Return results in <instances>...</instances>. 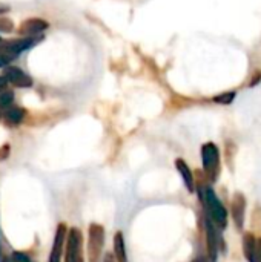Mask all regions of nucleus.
I'll use <instances>...</instances> for the list:
<instances>
[{
    "mask_svg": "<svg viewBox=\"0 0 261 262\" xmlns=\"http://www.w3.org/2000/svg\"><path fill=\"white\" fill-rule=\"evenodd\" d=\"M205 204H206L208 213L212 218L214 224H217L220 227H225L226 220H228V212H226V209L223 207L222 201L217 198V195L214 193L212 189H206V192H205Z\"/></svg>",
    "mask_w": 261,
    "mask_h": 262,
    "instance_id": "1",
    "label": "nucleus"
},
{
    "mask_svg": "<svg viewBox=\"0 0 261 262\" xmlns=\"http://www.w3.org/2000/svg\"><path fill=\"white\" fill-rule=\"evenodd\" d=\"M202 158H203V169L208 173V177L215 181L218 175V164H220V154L215 144L206 143L202 147Z\"/></svg>",
    "mask_w": 261,
    "mask_h": 262,
    "instance_id": "2",
    "label": "nucleus"
},
{
    "mask_svg": "<svg viewBox=\"0 0 261 262\" xmlns=\"http://www.w3.org/2000/svg\"><path fill=\"white\" fill-rule=\"evenodd\" d=\"M103 236H105L103 229L97 224H92L89 229V259L91 262L98 261V256L103 247Z\"/></svg>",
    "mask_w": 261,
    "mask_h": 262,
    "instance_id": "3",
    "label": "nucleus"
},
{
    "mask_svg": "<svg viewBox=\"0 0 261 262\" xmlns=\"http://www.w3.org/2000/svg\"><path fill=\"white\" fill-rule=\"evenodd\" d=\"M82 235L78 229H71L68 236V250H66V262L82 261Z\"/></svg>",
    "mask_w": 261,
    "mask_h": 262,
    "instance_id": "4",
    "label": "nucleus"
},
{
    "mask_svg": "<svg viewBox=\"0 0 261 262\" xmlns=\"http://www.w3.org/2000/svg\"><path fill=\"white\" fill-rule=\"evenodd\" d=\"M6 81L12 83L17 88H29L32 86V80L29 75H26L22 69L15 68V66H8L5 68V75Z\"/></svg>",
    "mask_w": 261,
    "mask_h": 262,
    "instance_id": "5",
    "label": "nucleus"
},
{
    "mask_svg": "<svg viewBox=\"0 0 261 262\" xmlns=\"http://www.w3.org/2000/svg\"><path fill=\"white\" fill-rule=\"evenodd\" d=\"M206 241H208V250H209V258L211 262L217 261L218 256V246H220V235L209 220H206Z\"/></svg>",
    "mask_w": 261,
    "mask_h": 262,
    "instance_id": "6",
    "label": "nucleus"
},
{
    "mask_svg": "<svg viewBox=\"0 0 261 262\" xmlns=\"http://www.w3.org/2000/svg\"><path fill=\"white\" fill-rule=\"evenodd\" d=\"M245 210H246L245 195L237 192L232 198V218H234L237 229H242L245 224Z\"/></svg>",
    "mask_w": 261,
    "mask_h": 262,
    "instance_id": "7",
    "label": "nucleus"
},
{
    "mask_svg": "<svg viewBox=\"0 0 261 262\" xmlns=\"http://www.w3.org/2000/svg\"><path fill=\"white\" fill-rule=\"evenodd\" d=\"M48 28V23L40 18H31L22 23L18 32L22 37H35Z\"/></svg>",
    "mask_w": 261,
    "mask_h": 262,
    "instance_id": "8",
    "label": "nucleus"
},
{
    "mask_svg": "<svg viewBox=\"0 0 261 262\" xmlns=\"http://www.w3.org/2000/svg\"><path fill=\"white\" fill-rule=\"evenodd\" d=\"M65 235H66V227L65 224H60L55 233V239H54V247L49 256V262H60L62 256V250H63V241H65Z\"/></svg>",
    "mask_w": 261,
    "mask_h": 262,
    "instance_id": "9",
    "label": "nucleus"
},
{
    "mask_svg": "<svg viewBox=\"0 0 261 262\" xmlns=\"http://www.w3.org/2000/svg\"><path fill=\"white\" fill-rule=\"evenodd\" d=\"M243 247H245V255H246V258L249 259V262H260L257 241H255V236H254L252 233H245Z\"/></svg>",
    "mask_w": 261,
    "mask_h": 262,
    "instance_id": "10",
    "label": "nucleus"
},
{
    "mask_svg": "<svg viewBox=\"0 0 261 262\" xmlns=\"http://www.w3.org/2000/svg\"><path fill=\"white\" fill-rule=\"evenodd\" d=\"M175 164H177V169H178L180 175L183 177V181H185L188 190H189V192H194V177H192L191 169L188 167V164H186L183 160H177Z\"/></svg>",
    "mask_w": 261,
    "mask_h": 262,
    "instance_id": "11",
    "label": "nucleus"
},
{
    "mask_svg": "<svg viewBox=\"0 0 261 262\" xmlns=\"http://www.w3.org/2000/svg\"><path fill=\"white\" fill-rule=\"evenodd\" d=\"M114 249H115V258H117V261L128 262V258H126V247H125V238H123V235L120 232L115 233Z\"/></svg>",
    "mask_w": 261,
    "mask_h": 262,
    "instance_id": "12",
    "label": "nucleus"
},
{
    "mask_svg": "<svg viewBox=\"0 0 261 262\" xmlns=\"http://www.w3.org/2000/svg\"><path fill=\"white\" fill-rule=\"evenodd\" d=\"M25 118V111L22 107H9L6 112H5V120L9 123V124H18L22 120Z\"/></svg>",
    "mask_w": 261,
    "mask_h": 262,
    "instance_id": "13",
    "label": "nucleus"
},
{
    "mask_svg": "<svg viewBox=\"0 0 261 262\" xmlns=\"http://www.w3.org/2000/svg\"><path fill=\"white\" fill-rule=\"evenodd\" d=\"M234 97H235V92H225V94L215 97L214 100H215V103H220V104H229L234 100Z\"/></svg>",
    "mask_w": 261,
    "mask_h": 262,
    "instance_id": "14",
    "label": "nucleus"
},
{
    "mask_svg": "<svg viewBox=\"0 0 261 262\" xmlns=\"http://www.w3.org/2000/svg\"><path fill=\"white\" fill-rule=\"evenodd\" d=\"M12 100H14V94L12 92H2L0 94V106L2 107H6V106H9L11 103H12Z\"/></svg>",
    "mask_w": 261,
    "mask_h": 262,
    "instance_id": "15",
    "label": "nucleus"
},
{
    "mask_svg": "<svg viewBox=\"0 0 261 262\" xmlns=\"http://www.w3.org/2000/svg\"><path fill=\"white\" fill-rule=\"evenodd\" d=\"M14 28V25L11 23V20L8 18H0V31L2 32H11Z\"/></svg>",
    "mask_w": 261,
    "mask_h": 262,
    "instance_id": "16",
    "label": "nucleus"
},
{
    "mask_svg": "<svg viewBox=\"0 0 261 262\" xmlns=\"http://www.w3.org/2000/svg\"><path fill=\"white\" fill-rule=\"evenodd\" d=\"M12 259H14V262H31L29 258L26 255H23V253H14L12 255Z\"/></svg>",
    "mask_w": 261,
    "mask_h": 262,
    "instance_id": "17",
    "label": "nucleus"
},
{
    "mask_svg": "<svg viewBox=\"0 0 261 262\" xmlns=\"http://www.w3.org/2000/svg\"><path fill=\"white\" fill-rule=\"evenodd\" d=\"M12 58L11 57H8V55H3V54H0V68H5L9 61H11Z\"/></svg>",
    "mask_w": 261,
    "mask_h": 262,
    "instance_id": "18",
    "label": "nucleus"
},
{
    "mask_svg": "<svg viewBox=\"0 0 261 262\" xmlns=\"http://www.w3.org/2000/svg\"><path fill=\"white\" fill-rule=\"evenodd\" d=\"M260 80H261V72L260 71H257V72H255V77H252V80H251L249 86H255Z\"/></svg>",
    "mask_w": 261,
    "mask_h": 262,
    "instance_id": "19",
    "label": "nucleus"
},
{
    "mask_svg": "<svg viewBox=\"0 0 261 262\" xmlns=\"http://www.w3.org/2000/svg\"><path fill=\"white\" fill-rule=\"evenodd\" d=\"M6 83H8V81H6V78H5V77H2V75H0V91H2V89H5V88H6Z\"/></svg>",
    "mask_w": 261,
    "mask_h": 262,
    "instance_id": "20",
    "label": "nucleus"
},
{
    "mask_svg": "<svg viewBox=\"0 0 261 262\" xmlns=\"http://www.w3.org/2000/svg\"><path fill=\"white\" fill-rule=\"evenodd\" d=\"M258 256H260V262H261V239L258 241Z\"/></svg>",
    "mask_w": 261,
    "mask_h": 262,
    "instance_id": "21",
    "label": "nucleus"
},
{
    "mask_svg": "<svg viewBox=\"0 0 261 262\" xmlns=\"http://www.w3.org/2000/svg\"><path fill=\"white\" fill-rule=\"evenodd\" d=\"M3 262H11V261H9V259H5V261H3Z\"/></svg>",
    "mask_w": 261,
    "mask_h": 262,
    "instance_id": "22",
    "label": "nucleus"
}]
</instances>
